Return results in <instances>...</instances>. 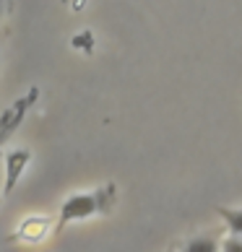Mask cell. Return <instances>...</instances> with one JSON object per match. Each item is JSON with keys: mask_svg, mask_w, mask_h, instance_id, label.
Instances as JSON below:
<instances>
[{"mask_svg": "<svg viewBox=\"0 0 242 252\" xmlns=\"http://www.w3.org/2000/svg\"><path fill=\"white\" fill-rule=\"evenodd\" d=\"M182 252H219V247L211 237H195L182 247Z\"/></svg>", "mask_w": 242, "mask_h": 252, "instance_id": "4", "label": "cell"}, {"mask_svg": "<svg viewBox=\"0 0 242 252\" xmlns=\"http://www.w3.org/2000/svg\"><path fill=\"white\" fill-rule=\"evenodd\" d=\"M219 216L227 221L229 231L235 237H242V211H232V208H219Z\"/></svg>", "mask_w": 242, "mask_h": 252, "instance_id": "3", "label": "cell"}, {"mask_svg": "<svg viewBox=\"0 0 242 252\" xmlns=\"http://www.w3.org/2000/svg\"><path fill=\"white\" fill-rule=\"evenodd\" d=\"M32 161V154L29 151H11L5 156V192H11L16 188V182H18V177L24 174L26 169V164Z\"/></svg>", "mask_w": 242, "mask_h": 252, "instance_id": "2", "label": "cell"}, {"mask_svg": "<svg viewBox=\"0 0 242 252\" xmlns=\"http://www.w3.org/2000/svg\"><path fill=\"white\" fill-rule=\"evenodd\" d=\"M0 16H3V8H0Z\"/></svg>", "mask_w": 242, "mask_h": 252, "instance_id": "6", "label": "cell"}, {"mask_svg": "<svg viewBox=\"0 0 242 252\" xmlns=\"http://www.w3.org/2000/svg\"><path fill=\"white\" fill-rule=\"evenodd\" d=\"M97 211H99V198L97 195H89V192L73 195V198H68L60 208V226H65V223H70V221L89 219V216H94Z\"/></svg>", "mask_w": 242, "mask_h": 252, "instance_id": "1", "label": "cell"}, {"mask_svg": "<svg viewBox=\"0 0 242 252\" xmlns=\"http://www.w3.org/2000/svg\"><path fill=\"white\" fill-rule=\"evenodd\" d=\"M221 252H242V237H235L232 234L224 245H221Z\"/></svg>", "mask_w": 242, "mask_h": 252, "instance_id": "5", "label": "cell"}]
</instances>
